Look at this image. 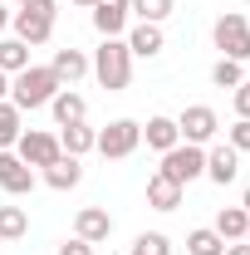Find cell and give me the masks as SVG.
<instances>
[{
  "label": "cell",
  "mask_w": 250,
  "mask_h": 255,
  "mask_svg": "<svg viewBox=\"0 0 250 255\" xmlns=\"http://www.w3.org/2000/svg\"><path fill=\"white\" fill-rule=\"evenodd\" d=\"M59 89H64V84L54 79V69L30 64V69H20V74L10 79V103H15L20 113H30V108H44V103L59 94Z\"/></svg>",
  "instance_id": "6da1fadb"
},
{
  "label": "cell",
  "mask_w": 250,
  "mask_h": 255,
  "mask_svg": "<svg viewBox=\"0 0 250 255\" xmlns=\"http://www.w3.org/2000/svg\"><path fill=\"white\" fill-rule=\"evenodd\" d=\"M94 74H98V84H103L108 94H123L127 89V79H132V54H127L123 39H103V44H98Z\"/></svg>",
  "instance_id": "7a4b0ae2"
},
{
  "label": "cell",
  "mask_w": 250,
  "mask_h": 255,
  "mask_svg": "<svg viewBox=\"0 0 250 255\" xmlns=\"http://www.w3.org/2000/svg\"><path fill=\"white\" fill-rule=\"evenodd\" d=\"M54 15H59V5H54V0H25V5L10 15L15 39H25V44H44V39L54 34Z\"/></svg>",
  "instance_id": "3957f363"
},
{
  "label": "cell",
  "mask_w": 250,
  "mask_h": 255,
  "mask_svg": "<svg viewBox=\"0 0 250 255\" xmlns=\"http://www.w3.org/2000/svg\"><path fill=\"white\" fill-rule=\"evenodd\" d=\"M167 182H177V187H187V182H196L201 172H206V152L196 147V142H177L172 152H162V167H157Z\"/></svg>",
  "instance_id": "277c9868"
},
{
  "label": "cell",
  "mask_w": 250,
  "mask_h": 255,
  "mask_svg": "<svg viewBox=\"0 0 250 255\" xmlns=\"http://www.w3.org/2000/svg\"><path fill=\"white\" fill-rule=\"evenodd\" d=\"M211 39H216V49L226 59H250V20L246 15L226 10L216 25H211Z\"/></svg>",
  "instance_id": "5b68a950"
},
{
  "label": "cell",
  "mask_w": 250,
  "mask_h": 255,
  "mask_svg": "<svg viewBox=\"0 0 250 255\" xmlns=\"http://www.w3.org/2000/svg\"><path fill=\"white\" fill-rule=\"evenodd\" d=\"M137 142H142V123H132V118H118V123H108L98 132V152L103 157H132L137 152Z\"/></svg>",
  "instance_id": "8992f818"
},
{
  "label": "cell",
  "mask_w": 250,
  "mask_h": 255,
  "mask_svg": "<svg viewBox=\"0 0 250 255\" xmlns=\"http://www.w3.org/2000/svg\"><path fill=\"white\" fill-rule=\"evenodd\" d=\"M20 162L25 167H49V162H59L64 157V147H59V137L54 132H39V128H30V132H20Z\"/></svg>",
  "instance_id": "52a82bcc"
},
{
  "label": "cell",
  "mask_w": 250,
  "mask_h": 255,
  "mask_svg": "<svg viewBox=\"0 0 250 255\" xmlns=\"http://www.w3.org/2000/svg\"><path fill=\"white\" fill-rule=\"evenodd\" d=\"M177 132L187 137V142H211L221 132V118H216V108H206V103H191V108H182V118H177Z\"/></svg>",
  "instance_id": "ba28073f"
},
{
  "label": "cell",
  "mask_w": 250,
  "mask_h": 255,
  "mask_svg": "<svg viewBox=\"0 0 250 255\" xmlns=\"http://www.w3.org/2000/svg\"><path fill=\"white\" fill-rule=\"evenodd\" d=\"M206 177H211L216 187H231V182L241 177V152H236L231 142L211 147V152H206Z\"/></svg>",
  "instance_id": "9c48e42d"
},
{
  "label": "cell",
  "mask_w": 250,
  "mask_h": 255,
  "mask_svg": "<svg viewBox=\"0 0 250 255\" xmlns=\"http://www.w3.org/2000/svg\"><path fill=\"white\" fill-rule=\"evenodd\" d=\"M74 236H79V241H89V246H98V241H108V236H113V216H108L103 206H84V211L74 216Z\"/></svg>",
  "instance_id": "30bf717a"
},
{
  "label": "cell",
  "mask_w": 250,
  "mask_h": 255,
  "mask_svg": "<svg viewBox=\"0 0 250 255\" xmlns=\"http://www.w3.org/2000/svg\"><path fill=\"white\" fill-rule=\"evenodd\" d=\"M127 0H98L94 5V30L103 34V39H118L123 34V25H127Z\"/></svg>",
  "instance_id": "8fae6325"
},
{
  "label": "cell",
  "mask_w": 250,
  "mask_h": 255,
  "mask_svg": "<svg viewBox=\"0 0 250 255\" xmlns=\"http://www.w3.org/2000/svg\"><path fill=\"white\" fill-rule=\"evenodd\" d=\"M0 187L10 191V196H30V191H34V172H30L20 157L0 152Z\"/></svg>",
  "instance_id": "7c38bea8"
},
{
  "label": "cell",
  "mask_w": 250,
  "mask_h": 255,
  "mask_svg": "<svg viewBox=\"0 0 250 255\" xmlns=\"http://www.w3.org/2000/svg\"><path fill=\"white\" fill-rule=\"evenodd\" d=\"M49 69H54V79H59V84H79L94 64L84 59V49H54V64H49Z\"/></svg>",
  "instance_id": "4fadbf2b"
},
{
  "label": "cell",
  "mask_w": 250,
  "mask_h": 255,
  "mask_svg": "<svg viewBox=\"0 0 250 255\" xmlns=\"http://www.w3.org/2000/svg\"><path fill=\"white\" fill-rule=\"evenodd\" d=\"M44 182H49L54 191L79 187V182H84V167H79V157H69V152H64L59 162H49V167H44Z\"/></svg>",
  "instance_id": "5bb4252c"
},
{
  "label": "cell",
  "mask_w": 250,
  "mask_h": 255,
  "mask_svg": "<svg viewBox=\"0 0 250 255\" xmlns=\"http://www.w3.org/2000/svg\"><path fill=\"white\" fill-rule=\"evenodd\" d=\"M49 108H54V118H59V128H69V123H84V113H89V103H84V94H74V89H59V94L49 98Z\"/></svg>",
  "instance_id": "9a60e30c"
},
{
  "label": "cell",
  "mask_w": 250,
  "mask_h": 255,
  "mask_svg": "<svg viewBox=\"0 0 250 255\" xmlns=\"http://www.w3.org/2000/svg\"><path fill=\"white\" fill-rule=\"evenodd\" d=\"M142 137H147V147H157V152H172V147L182 142V132H177V118H147Z\"/></svg>",
  "instance_id": "2e32d148"
},
{
  "label": "cell",
  "mask_w": 250,
  "mask_h": 255,
  "mask_svg": "<svg viewBox=\"0 0 250 255\" xmlns=\"http://www.w3.org/2000/svg\"><path fill=\"white\" fill-rule=\"evenodd\" d=\"M127 54H137V59H157V54H162V30L142 20L137 30L127 34Z\"/></svg>",
  "instance_id": "e0dca14e"
},
{
  "label": "cell",
  "mask_w": 250,
  "mask_h": 255,
  "mask_svg": "<svg viewBox=\"0 0 250 255\" xmlns=\"http://www.w3.org/2000/svg\"><path fill=\"white\" fill-rule=\"evenodd\" d=\"M147 206H152V211H177V206H182V187L157 172L152 182H147Z\"/></svg>",
  "instance_id": "ac0fdd59"
},
{
  "label": "cell",
  "mask_w": 250,
  "mask_h": 255,
  "mask_svg": "<svg viewBox=\"0 0 250 255\" xmlns=\"http://www.w3.org/2000/svg\"><path fill=\"white\" fill-rule=\"evenodd\" d=\"M94 142H98V132L89 123H69L59 132V147L69 152V157H84V152H94Z\"/></svg>",
  "instance_id": "d6986e66"
},
{
  "label": "cell",
  "mask_w": 250,
  "mask_h": 255,
  "mask_svg": "<svg viewBox=\"0 0 250 255\" xmlns=\"http://www.w3.org/2000/svg\"><path fill=\"white\" fill-rule=\"evenodd\" d=\"M246 226H250L246 206H221V216H216V236L221 241H246Z\"/></svg>",
  "instance_id": "ffe728a7"
},
{
  "label": "cell",
  "mask_w": 250,
  "mask_h": 255,
  "mask_svg": "<svg viewBox=\"0 0 250 255\" xmlns=\"http://www.w3.org/2000/svg\"><path fill=\"white\" fill-rule=\"evenodd\" d=\"M30 69V44L25 39H0V74H20Z\"/></svg>",
  "instance_id": "44dd1931"
},
{
  "label": "cell",
  "mask_w": 250,
  "mask_h": 255,
  "mask_svg": "<svg viewBox=\"0 0 250 255\" xmlns=\"http://www.w3.org/2000/svg\"><path fill=\"white\" fill-rule=\"evenodd\" d=\"M30 231V211L25 206H0V241H20Z\"/></svg>",
  "instance_id": "7402d4cb"
},
{
  "label": "cell",
  "mask_w": 250,
  "mask_h": 255,
  "mask_svg": "<svg viewBox=\"0 0 250 255\" xmlns=\"http://www.w3.org/2000/svg\"><path fill=\"white\" fill-rule=\"evenodd\" d=\"M172 5H177V0H127V10H132L137 20H147V25H162V20L172 15Z\"/></svg>",
  "instance_id": "603a6c76"
},
{
  "label": "cell",
  "mask_w": 250,
  "mask_h": 255,
  "mask_svg": "<svg viewBox=\"0 0 250 255\" xmlns=\"http://www.w3.org/2000/svg\"><path fill=\"white\" fill-rule=\"evenodd\" d=\"M20 142V108L15 103H0V152Z\"/></svg>",
  "instance_id": "cb8c5ba5"
},
{
  "label": "cell",
  "mask_w": 250,
  "mask_h": 255,
  "mask_svg": "<svg viewBox=\"0 0 250 255\" xmlns=\"http://www.w3.org/2000/svg\"><path fill=\"white\" fill-rule=\"evenodd\" d=\"M211 84H216V89H241V84H246V69H241V59H221L216 69H211Z\"/></svg>",
  "instance_id": "d4e9b609"
},
{
  "label": "cell",
  "mask_w": 250,
  "mask_h": 255,
  "mask_svg": "<svg viewBox=\"0 0 250 255\" xmlns=\"http://www.w3.org/2000/svg\"><path fill=\"white\" fill-rule=\"evenodd\" d=\"M187 251L191 255H226V241H221L216 231H191V236H187Z\"/></svg>",
  "instance_id": "484cf974"
},
{
  "label": "cell",
  "mask_w": 250,
  "mask_h": 255,
  "mask_svg": "<svg viewBox=\"0 0 250 255\" xmlns=\"http://www.w3.org/2000/svg\"><path fill=\"white\" fill-rule=\"evenodd\" d=\"M132 251L137 255H172V241H167L162 231H142V236L132 241Z\"/></svg>",
  "instance_id": "4316f807"
},
{
  "label": "cell",
  "mask_w": 250,
  "mask_h": 255,
  "mask_svg": "<svg viewBox=\"0 0 250 255\" xmlns=\"http://www.w3.org/2000/svg\"><path fill=\"white\" fill-rule=\"evenodd\" d=\"M231 147H236V152H250V118H236V128H231Z\"/></svg>",
  "instance_id": "83f0119b"
},
{
  "label": "cell",
  "mask_w": 250,
  "mask_h": 255,
  "mask_svg": "<svg viewBox=\"0 0 250 255\" xmlns=\"http://www.w3.org/2000/svg\"><path fill=\"white\" fill-rule=\"evenodd\" d=\"M59 255H94V246H89V241H79V236H74V241H64V246H59Z\"/></svg>",
  "instance_id": "f1b7e54d"
},
{
  "label": "cell",
  "mask_w": 250,
  "mask_h": 255,
  "mask_svg": "<svg viewBox=\"0 0 250 255\" xmlns=\"http://www.w3.org/2000/svg\"><path fill=\"white\" fill-rule=\"evenodd\" d=\"M236 113H241V118H250V79L236 89Z\"/></svg>",
  "instance_id": "f546056e"
},
{
  "label": "cell",
  "mask_w": 250,
  "mask_h": 255,
  "mask_svg": "<svg viewBox=\"0 0 250 255\" xmlns=\"http://www.w3.org/2000/svg\"><path fill=\"white\" fill-rule=\"evenodd\" d=\"M226 255H250V241H236V246H226Z\"/></svg>",
  "instance_id": "4dcf8cb0"
},
{
  "label": "cell",
  "mask_w": 250,
  "mask_h": 255,
  "mask_svg": "<svg viewBox=\"0 0 250 255\" xmlns=\"http://www.w3.org/2000/svg\"><path fill=\"white\" fill-rule=\"evenodd\" d=\"M10 98V74H0V103Z\"/></svg>",
  "instance_id": "1f68e13d"
},
{
  "label": "cell",
  "mask_w": 250,
  "mask_h": 255,
  "mask_svg": "<svg viewBox=\"0 0 250 255\" xmlns=\"http://www.w3.org/2000/svg\"><path fill=\"white\" fill-rule=\"evenodd\" d=\"M5 25H10V10H5V5H0V30H5Z\"/></svg>",
  "instance_id": "d6a6232c"
},
{
  "label": "cell",
  "mask_w": 250,
  "mask_h": 255,
  "mask_svg": "<svg viewBox=\"0 0 250 255\" xmlns=\"http://www.w3.org/2000/svg\"><path fill=\"white\" fill-rule=\"evenodd\" d=\"M74 5H89V10H94V5H98V0H74Z\"/></svg>",
  "instance_id": "836d02e7"
},
{
  "label": "cell",
  "mask_w": 250,
  "mask_h": 255,
  "mask_svg": "<svg viewBox=\"0 0 250 255\" xmlns=\"http://www.w3.org/2000/svg\"><path fill=\"white\" fill-rule=\"evenodd\" d=\"M241 206H246V211H250V187H246V201H241Z\"/></svg>",
  "instance_id": "e575fe53"
},
{
  "label": "cell",
  "mask_w": 250,
  "mask_h": 255,
  "mask_svg": "<svg viewBox=\"0 0 250 255\" xmlns=\"http://www.w3.org/2000/svg\"><path fill=\"white\" fill-rule=\"evenodd\" d=\"M246 241H250V226H246Z\"/></svg>",
  "instance_id": "d590c367"
},
{
  "label": "cell",
  "mask_w": 250,
  "mask_h": 255,
  "mask_svg": "<svg viewBox=\"0 0 250 255\" xmlns=\"http://www.w3.org/2000/svg\"><path fill=\"white\" fill-rule=\"evenodd\" d=\"M15 5H25V0H15Z\"/></svg>",
  "instance_id": "8d00e7d4"
},
{
  "label": "cell",
  "mask_w": 250,
  "mask_h": 255,
  "mask_svg": "<svg viewBox=\"0 0 250 255\" xmlns=\"http://www.w3.org/2000/svg\"><path fill=\"white\" fill-rule=\"evenodd\" d=\"M132 255H137V251H132Z\"/></svg>",
  "instance_id": "74e56055"
}]
</instances>
